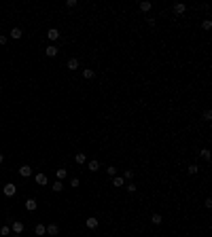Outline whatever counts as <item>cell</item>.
<instances>
[{"label": "cell", "instance_id": "obj_12", "mask_svg": "<svg viewBox=\"0 0 212 237\" xmlns=\"http://www.w3.org/2000/svg\"><path fill=\"white\" fill-rule=\"evenodd\" d=\"M74 161H77V163H79V165H83V163H85V161H87V157H85V155H83V153H77V155H74Z\"/></svg>", "mask_w": 212, "mask_h": 237}, {"label": "cell", "instance_id": "obj_6", "mask_svg": "<svg viewBox=\"0 0 212 237\" xmlns=\"http://www.w3.org/2000/svg\"><path fill=\"white\" fill-rule=\"evenodd\" d=\"M13 231H15V235H19L21 231H24V222H19V220H15V222H13Z\"/></svg>", "mask_w": 212, "mask_h": 237}, {"label": "cell", "instance_id": "obj_10", "mask_svg": "<svg viewBox=\"0 0 212 237\" xmlns=\"http://www.w3.org/2000/svg\"><path fill=\"white\" fill-rule=\"evenodd\" d=\"M36 184H47V174H36Z\"/></svg>", "mask_w": 212, "mask_h": 237}, {"label": "cell", "instance_id": "obj_1", "mask_svg": "<svg viewBox=\"0 0 212 237\" xmlns=\"http://www.w3.org/2000/svg\"><path fill=\"white\" fill-rule=\"evenodd\" d=\"M2 191H4V195H7V197H13L15 193H17V186H15L13 182H9V184H4Z\"/></svg>", "mask_w": 212, "mask_h": 237}, {"label": "cell", "instance_id": "obj_16", "mask_svg": "<svg viewBox=\"0 0 212 237\" xmlns=\"http://www.w3.org/2000/svg\"><path fill=\"white\" fill-rule=\"evenodd\" d=\"M123 182H125V180H123L121 176H115V178H112V186H123Z\"/></svg>", "mask_w": 212, "mask_h": 237}, {"label": "cell", "instance_id": "obj_30", "mask_svg": "<svg viewBox=\"0 0 212 237\" xmlns=\"http://www.w3.org/2000/svg\"><path fill=\"white\" fill-rule=\"evenodd\" d=\"M70 186H79V178H72L70 180Z\"/></svg>", "mask_w": 212, "mask_h": 237}, {"label": "cell", "instance_id": "obj_15", "mask_svg": "<svg viewBox=\"0 0 212 237\" xmlns=\"http://www.w3.org/2000/svg\"><path fill=\"white\" fill-rule=\"evenodd\" d=\"M83 76H85V78H94V76H96V72H94L91 68H85V70H83Z\"/></svg>", "mask_w": 212, "mask_h": 237}, {"label": "cell", "instance_id": "obj_20", "mask_svg": "<svg viewBox=\"0 0 212 237\" xmlns=\"http://www.w3.org/2000/svg\"><path fill=\"white\" fill-rule=\"evenodd\" d=\"M199 155H202L206 161H210V150H208V148H202V150H199Z\"/></svg>", "mask_w": 212, "mask_h": 237}, {"label": "cell", "instance_id": "obj_5", "mask_svg": "<svg viewBox=\"0 0 212 237\" xmlns=\"http://www.w3.org/2000/svg\"><path fill=\"white\" fill-rule=\"evenodd\" d=\"M19 174H21V176H24V178H28V176L32 174V169H30V165H21V167H19Z\"/></svg>", "mask_w": 212, "mask_h": 237}, {"label": "cell", "instance_id": "obj_21", "mask_svg": "<svg viewBox=\"0 0 212 237\" xmlns=\"http://www.w3.org/2000/svg\"><path fill=\"white\" fill-rule=\"evenodd\" d=\"M187 171H189L191 176H195V174L199 171V167H197V165H189V167H187Z\"/></svg>", "mask_w": 212, "mask_h": 237}, {"label": "cell", "instance_id": "obj_32", "mask_svg": "<svg viewBox=\"0 0 212 237\" xmlns=\"http://www.w3.org/2000/svg\"><path fill=\"white\" fill-rule=\"evenodd\" d=\"M2 161H4V155H2V153H0V165H2Z\"/></svg>", "mask_w": 212, "mask_h": 237}, {"label": "cell", "instance_id": "obj_22", "mask_svg": "<svg viewBox=\"0 0 212 237\" xmlns=\"http://www.w3.org/2000/svg\"><path fill=\"white\" fill-rule=\"evenodd\" d=\"M134 178V171L132 169H125V174H123V180H132Z\"/></svg>", "mask_w": 212, "mask_h": 237}, {"label": "cell", "instance_id": "obj_29", "mask_svg": "<svg viewBox=\"0 0 212 237\" xmlns=\"http://www.w3.org/2000/svg\"><path fill=\"white\" fill-rule=\"evenodd\" d=\"M125 188H127V193H136V186H134V184H132V182H129V184H127V186H125Z\"/></svg>", "mask_w": 212, "mask_h": 237}, {"label": "cell", "instance_id": "obj_31", "mask_svg": "<svg viewBox=\"0 0 212 237\" xmlns=\"http://www.w3.org/2000/svg\"><path fill=\"white\" fill-rule=\"evenodd\" d=\"M7 42V36H0V45H4Z\"/></svg>", "mask_w": 212, "mask_h": 237}, {"label": "cell", "instance_id": "obj_8", "mask_svg": "<svg viewBox=\"0 0 212 237\" xmlns=\"http://www.w3.org/2000/svg\"><path fill=\"white\" fill-rule=\"evenodd\" d=\"M55 55H57V47L49 45V47H47V57H55Z\"/></svg>", "mask_w": 212, "mask_h": 237}, {"label": "cell", "instance_id": "obj_24", "mask_svg": "<svg viewBox=\"0 0 212 237\" xmlns=\"http://www.w3.org/2000/svg\"><path fill=\"white\" fill-rule=\"evenodd\" d=\"M55 176H57V180H62V178H66V169H57V171H55Z\"/></svg>", "mask_w": 212, "mask_h": 237}, {"label": "cell", "instance_id": "obj_25", "mask_svg": "<svg viewBox=\"0 0 212 237\" xmlns=\"http://www.w3.org/2000/svg\"><path fill=\"white\" fill-rule=\"evenodd\" d=\"M106 174L115 178V176H117V169H115V167H112V165H110V167H106Z\"/></svg>", "mask_w": 212, "mask_h": 237}, {"label": "cell", "instance_id": "obj_9", "mask_svg": "<svg viewBox=\"0 0 212 237\" xmlns=\"http://www.w3.org/2000/svg\"><path fill=\"white\" fill-rule=\"evenodd\" d=\"M26 210H28V212H34V210H36V201H34V199H28V201H26Z\"/></svg>", "mask_w": 212, "mask_h": 237}, {"label": "cell", "instance_id": "obj_26", "mask_svg": "<svg viewBox=\"0 0 212 237\" xmlns=\"http://www.w3.org/2000/svg\"><path fill=\"white\" fill-rule=\"evenodd\" d=\"M204 121H212V112H210V110L204 112Z\"/></svg>", "mask_w": 212, "mask_h": 237}, {"label": "cell", "instance_id": "obj_33", "mask_svg": "<svg viewBox=\"0 0 212 237\" xmlns=\"http://www.w3.org/2000/svg\"><path fill=\"white\" fill-rule=\"evenodd\" d=\"M13 237H19V235H13Z\"/></svg>", "mask_w": 212, "mask_h": 237}, {"label": "cell", "instance_id": "obj_7", "mask_svg": "<svg viewBox=\"0 0 212 237\" xmlns=\"http://www.w3.org/2000/svg\"><path fill=\"white\" fill-rule=\"evenodd\" d=\"M151 7H153V4H151L149 0H142V2H140V11H144V13H149Z\"/></svg>", "mask_w": 212, "mask_h": 237}, {"label": "cell", "instance_id": "obj_18", "mask_svg": "<svg viewBox=\"0 0 212 237\" xmlns=\"http://www.w3.org/2000/svg\"><path fill=\"white\" fill-rule=\"evenodd\" d=\"M89 169H91V171H98V169H100V163H98L96 159H91V161H89Z\"/></svg>", "mask_w": 212, "mask_h": 237}, {"label": "cell", "instance_id": "obj_11", "mask_svg": "<svg viewBox=\"0 0 212 237\" xmlns=\"http://www.w3.org/2000/svg\"><path fill=\"white\" fill-rule=\"evenodd\" d=\"M34 233H36V235H45V233H47V227H45V224H36V227H34Z\"/></svg>", "mask_w": 212, "mask_h": 237}, {"label": "cell", "instance_id": "obj_19", "mask_svg": "<svg viewBox=\"0 0 212 237\" xmlns=\"http://www.w3.org/2000/svg\"><path fill=\"white\" fill-rule=\"evenodd\" d=\"M161 220H164V218H161L159 214H153V216H151V222H153V224H161Z\"/></svg>", "mask_w": 212, "mask_h": 237}, {"label": "cell", "instance_id": "obj_23", "mask_svg": "<svg viewBox=\"0 0 212 237\" xmlns=\"http://www.w3.org/2000/svg\"><path fill=\"white\" fill-rule=\"evenodd\" d=\"M62 188H64V184H62V180H57L55 184H53V191H55V193H59V191H62Z\"/></svg>", "mask_w": 212, "mask_h": 237}, {"label": "cell", "instance_id": "obj_27", "mask_svg": "<svg viewBox=\"0 0 212 237\" xmlns=\"http://www.w3.org/2000/svg\"><path fill=\"white\" fill-rule=\"evenodd\" d=\"M9 233H11V229H9V227H2V229H0V235H4V237H7Z\"/></svg>", "mask_w": 212, "mask_h": 237}, {"label": "cell", "instance_id": "obj_28", "mask_svg": "<svg viewBox=\"0 0 212 237\" xmlns=\"http://www.w3.org/2000/svg\"><path fill=\"white\" fill-rule=\"evenodd\" d=\"M202 28H204V30H210V28H212V23H210V21H208V19H206V21H204V23H202Z\"/></svg>", "mask_w": 212, "mask_h": 237}, {"label": "cell", "instance_id": "obj_2", "mask_svg": "<svg viewBox=\"0 0 212 237\" xmlns=\"http://www.w3.org/2000/svg\"><path fill=\"white\" fill-rule=\"evenodd\" d=\"M47 38H49V40H57V38H59V32H57L55 28L47 30Z\"/></svg>", "mask_w": 212, "mask_h": 237}, {"label": "cell", "instance_id": "obj_3", "mask_svg": "<svg viewBox=\"0 0 212 237\" xmlns=\"http://www.w3.org/2000/svg\"><path fill=\"white\" fill-rule=\"evenodd\" d=\"M79 59L77 57H72V59H68V70H79Z\"/></svg>", "mask_w": 212, "mask_h": 237}, {"label": "cell", "instance_id": "obj_4", "mask_svg": "<svg viewBox=\"0 0 212 237\" xmlns=\"http://www.w3.org/2000/svg\"><path fill=\"white\" fill-rule=\"evenodd\" d=\"M184 11H187V7H184V4H180V2L174 4V13H176V15H182Z\"/></svg>", "mask_w": 212, "mask_h": 237}, {"label": "cell", "instance_id": "obj_17", "mask_svg": "<svg viewBox=\"0 0 212 237\" xmlns=\"http://www.w3.org/2000/svg\"><path fill=\"white\" fill-rule=\"evenodd\" d=\"M57 231H59L57 224H49V227H47V233H49V235H57Z\"/></svg>", "mask_w": 212, "mask_h": 237}, {"label": "cell", "instance_id": "obj_14", "mask_svg": "<svg viewBox=\"0 0 212 237\" xmlns=\"http://www.w3.org/2000/svg\"><path fill=\"white\" fill-rule=\"evenodd\" d=\"M96 227H98V218H94V216L87 218V229H96Z\"/></svg>", "mask_w": 212, "mask_h": 237}, {"label": "cell", "instance_id": "obj_13", "mask_svg": "<svg viewBox=\"0 0 212 237\" xmlns=\"http://www.w3.org/2000/svg\"><path fill=\"white\" fill-rule=\"evenodd\" d=\"M11 36H13V38L17 40V38H21V36H24V32H21L19 28H13V30H11Z\"/></svg>", "mask_w": 212, "mask_h": 237}]
</instances>
